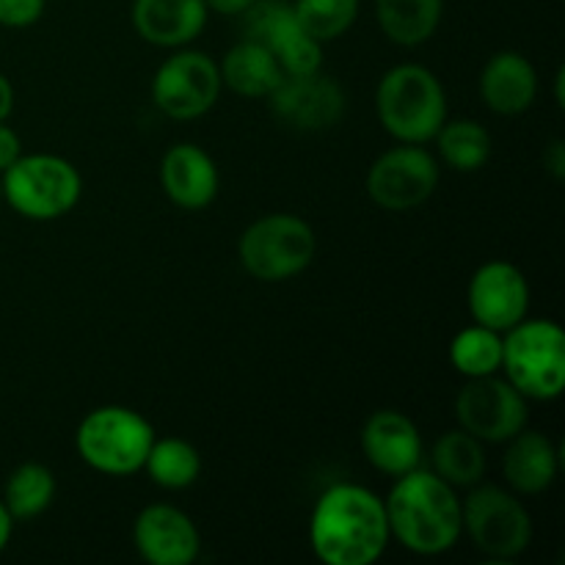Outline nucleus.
I'll return each mask as SVG.
<instances>
[{"mask_svg":"<svg viewBox=\"0 0 565 565\" xmlns=\"http://www.w3.org/2000/svg\"><path fill=\"white\" fill-rule=\"evenodd\" d=\"M47 0H0V25L31 28L42 20Z\"/></svg>","mask_w":565,"mask_h":565,"instance_id":"nucleus-29","label":"nucleus"},{"mask_svg":"<svg viewBox=\"0 0 565 565\" xmlns=\"http://www.w3.org/2000/svg\"><path fill=\"white\" fill-rule=\"evenodd\" d=\"M204 0H132V28L154 47H185L207 25Z\"/></svg>","mask_w":565,"mask_h":565,"instance_id":"nucleus-18","label":"nucleus"},{"mask_svg":"<svg viewBox=\"0 0 565 565\" xmlns=\"http://www.w3.org/2000/svg\"><path fill=\"white\" fill-rule=\"evenodd\" d=\"M210 11L215 14H224V17H237V14H246L252 9L254 0H204Z\"/></svg>","mask_w":565,"mask_h":565,"instance_id":"nucleus-31","label":"nucleus"},{"mask_svg":"<svg viewBox=\"0 0 565 565\" xmlns=\"http://www.w3.org/2000/svg\"><path fill=\"white\" fill-rule=\"evenodd\" d=\"M480 97L494 114L519 116L533 108L539 97V75L535 66L522 53L502 50L491 55L480 75Z\"/></svg>","mask_w":565,"mask_h":565,"instance_id":"nucleus-19","label":"nucleus"},{"mask_svg":"<svg viewBox=\"0 0 565 565\" xmlns=\"http://www.w3.org/2000/svg\"><path fill=\"white\" fill-rule=\"evenodd\" d=\"M14 110V86L9 83V77L0 75V121H6Z\"/></svg>","mask_w":565,"mask_h":565,"instance_id":"nucleus-33","label":"nucleus"},{"mask_svg":"<svg viewBox=\"0 0 565 565\" xmlns=\"http://www.w3.org/2000/svg\"><path fill=\"white\" fill-rule=\"evenodd\" d=\"M22 154V141L6 121H0V174Z\"/></svg>","mask_w":565,"mask_h":565,"instance_id":"nucleus-30","label":"nucleus"},{"mask_svg":"<svg viewBox=\"0 0 565 565\" xmlns=\"http://www.w3.org/2000/svg\"><path fill=\"white\" fill-rule=\"evenodd\" d=\"M0 199H3V188H0Z\"/></svg>","mask_w":565,"mask_h":565,"instance_id":"nucleus-35","label":"nucleus"},{"mask_svg":"<svg viewBox=\"0 0 565 565\" xmlns=\"http://www.w3.org/2000/svg\"><path fill=\"white\" fill-rule=\"evenodd\" d=\"M390 539L384 500L364 486L337 483L315 502L309 546L323 565H373Z\"/></svg>","mask_w":565,"mask_h":565,"instance_id":"nucleus-1","label":"nucleus"},{"mask_svg":"<svg viewBox=\"0 0 565 565\" xmlns=\"http://www.w3.org/2000/svg\"><path fill=\"white\" fill-rule=\"evenodd\" d=\"M544 163L550 166V171L557 177V180H563L565 177V147H563L561 138H557V141H552V147L546 149Z\"/></svg>","mask_w":565,"mask_h":565,"instance_id":"nucleus-32","label":"nucleus"},{"mask_svg":"<svg viewBox=\"0 0 565 565\" xmlns=\"http://www.w3.org/2000/svg\"><path fill=\"white\" fill-rule=\"evenodd\" d=\"M221 72V83L226 88H232L241 97H252V99H268L270 92L281 83L285 72H281L279 61L274 58L270 50H265L263 44L248 42L243 39L241 44L230 50L224 55L218 66Z\"/></svg>","mask_w":565,"mask_h":565,"instance_id":"nucleus-21","label":"nucleus"},{"mask_svg":"<svg viewBox=\"0 0 565 565\" xmlns=\"http://www.w3.org/2000/svg\"><path fill=\"white\" fill-rule=\"evenodd\" d=\"M375 110L401 143H428L447 121V94L439 77L419 64L386 72L375 92Z\"/></svg>","mask_w":565,"mask_h":565,"instance_id":"nucleus-3","label":"nucleus"},{"mask_svg":"<svg viewBox=\"0 0 565 565\" xmlns=\"http://www.w3.org/2000/svg\"><path fill=\"white\" fill-rule=\"evenodd\" d=\"M143 469L160 489L182 491L196 483L199 475H202V456L191 441L169 436V439L152 441Z\"/></svg>","mask_w":565,"mask_h":565,"instance_id":"nucleus-25","label":"nucleus"},{"mask_svg":"<svg viewBox=\"0 0 565 565\" xmlns=\"http://www.w3.org/2000/svg\"><path fill=\"white\" fill-rule=\"evenodd\" d=\"M502 472L516 494H544L561 475V452L546 434L522 428L513 439H508Z\"/></svg>","mask_w":565,"mask_h":565,"instance_id":"nucleus-20","label":"nucleus"},{"mask_svg":"<svg viewBox=\"0 0 565 565\" xmlns=\"http://www.w3.org/2000/svg\"><path fill=\"white\" fill-rule=\"evenodd\" d=\"M359 3L362 0H296L292 11L309 36L318 42H334L356 22Z\"/></svg>","mask_w":565,"mask_h":565,"instance_id":"nucleus-28","label":"nucleus"},{"mask_svg":"<svg viewBox=\"0 0 565 565\" xmlns=\"http://www.w3.org/2000/svg\"><path fill=\"white\" fill-rule=\"evenodd\" d=\"M11 530H14V519H11V513L6 511L3 500H0V552H3L6 546H9Z\"/></svg>","mask_w":565,"mask_h":565,"instance_id":"nucleus-34","label":"nucleus"},{"mask_svg":"<svg viewBox=\"0 0 565 565\" xmlns=\"http://www.w3.org/2000/svg\"><path fill=\"white\" fill-rule=\"evenodd\" d=\"M436 143H439L441 160L463 174L483 169L491 158V147H494L489 130L472 119L445 121L441 130L436 132Z\"/></svg>","mask_w":565,"mask_h":565,"instance_id":"nucleus-26","label":"nucleus"},{"mask_svg":"<svg viewBox=\"0 0 565 565\" xmlns=\"http://www.w3.org/2000/svg\"><path fill=\"white\" fill-rule=\"evenodd\" d=\"M450 362L467 379L497 375L502 367V334L489 326H469L450 342Z\"/></svg>","mask_w":565,"mask_h":565,"instance_id":"nucleus-27","label":"nucleus"},{"mask_svg":"<svg viewBox=\"0 0 565 565\" xmlns=\"http://www.w3.org/2000/svg\"><path fill=\"white\" fill-rule=\"evenodd\" d=\"M439 163L423 143H401L381 154L367 171V193L379 207L406 213L434 196Z\"/></svg>","mask_w":565,"mask_h":565,"instance_id":"nucleus-11","label":"nucleus"},{"mask_svg":"<svg viewBox=\"0 0 565 565\" xmlns=\"http://www.w3.org/2000/svg\"><path fill=\"white\" fill-rule=\"evenodd\" d=\"M505 379L527 401H557L565 390V334L555 320H519L502 334Z\"/></svg>","mask_w":565,"mask_h":565,"instance_id":"nucleus-4","label":"nucleus"},{"mask_svg":"<svg viewBox=\"0 0 565 565\" xmlns=\"http://www.w3.org/2000/svg\"><path fill=\"white\" fill-rule=\"evenodd\" d=\"M461 522L475 550L497 563L516 561L533 544L530 511L516 494L500 486H478L469 491L467 500H461Z\"/></svg>","mask_w":565,"mask_h":565,"instance_id":"nucleus-7","label":"nucleus"},{"mask_svg":"<svg viewBox=\"0 0 565 565\" xmlns=\"http://www.w3.org/2000/svg\"><path fill=\"white\" fill-rule=\"evenodd\" d=\"M362 452L379 472L401 478L423 463L425 447L412 417L395 408H381L364 423Z\"/></svg>","mask_w":565,"mask_h":565,"instance_id":"nucleus-16","label":"nucleus"},{"mask_svg":"<svg viewBox=\"0 0 565 565\" xmlns=\"http://www.w3.org/2000/svg\"><path fill=\"white\" fill-rule=\"evenodd\" d=\"M243 17H246L243 33L248 42L270 50L285 75H309L323 66V42L309 36L290 3L254 0Z\"/></svg>","mask_w":565,"mask_h":565,"instance_id":"nucleus-12","label":"nucleus"},{"mask_svg":"<svg viewBox=\"0 0 565 565\" xmlns=\"http://www.w3.org/2000/svg\"><path fill=\"white\" fill-rule=\"evenodd\" d=\"M434 472L452 489H469L486 475L483 441L467 430H447L434 445Z\"/></svg>","mask_w":565,"mask_h":565,"instance_id":"nucleus-23","label":"nucleus"},{"mask_svg":"<svg viewBox=\"0 0 565 565\" xmlns=\"http://www.w3.org/2000/svg\"><path fill=\"white\" fill-rule=\"evenodd\" d=\"M456 417L475 439L500 445L527 428V397L508 379H469L456 397Z\"/></svg>","mask_w":565,"mask_h":565,"instance_id":"nucleus-10","label":"nucleus"},{"mask_svg":"<svg viewBox=\"0 0 565 565\" xmlns=\"http://www.w3.org/2000/svg\"><path fill=\"white\" fill-rule=\"evenodd\" d=\"M469 315L475 323L505 334L508 329L527 318L530 285L527 276L505 259H494L475 270L467 290Z\"/></svg>","mask_w":565,"mask_h":565,"instance_id":"nucleus-14","label":"nucleus"},{"mask_svg":"<svg viewBox=\"0 0 565 565\" xmlns=\"http://www.w3.org/2000/svg\"><path fill=\"white\" fill-rule=\"evenodd\" d=\"M241 263L259 281H287L303 274L318 252L312 226L290 213L263 215L241 237Z\"/></svg>","mask_w":565,"mask_h":565,"instance_id":"nucleus-8","label":"nucleus"},{"mask_svg":"<svg viewBox=\"0 0 565 565\" xmlns=\"http://www.w3.org/2000/svg\"><path fill=\"white\" fill-rule=\"evenodd\" d=\"M384 505L392 539L419 557L445 555L463 535L456 489L428 469L417 467L395 478Z\"/></svg>","mask_w":565,"mask_h":565,"instance_id":"nucleus-2","label":"nucleus"},{"mask_svg":"<svg viewBox=\"0 0 565 565\" xmlns=\"http://www.w3.org/2000/svg\"><path fill=\"white\" fill-rule=\"evenodd\" d=\"M152 441V423L127 406L94 408L81 419L75 434L77 456L110 478L141 472Z\"/></svg>","mask_w":565,"mask_h":565,"instance_id":"nucleus-5","label":"nucleus"},{"mask_svg":"<svg viewBox=\"0 0 565 565\" xmlns=\"http://www.w3.org/2000/svg\"><path fill=\"white\" fill-rule=\"evenodd\" d=\"M55 497V475L44 463H20L9 475L3 489V505L14 522L42 516Z\"/></svg>","mask_w":565,"mask_h":565,"instance_id":"nucleus-24","label":"nucleus"},{"mask_svg":"<svg viewBox=\"0 0 565 565\" xmlns=\"http://www.w3.org/2000/svg\"><path fill=\"white\" fill-rule=\"evenodd\" d=\"M3 199L31 221H55L70 213L83 193L81 171L58 154H20L0 177Z\"/></svg>","mask_w":565,"mask_h":565,"instance_id":"nucleus-6","label":"nucleus"},{"mask_svg":"<svg viewBox=\"0 0 565 565\" xmlns=\"http://www.w3.org/2000/svg\"><path fill=\"white\" fill-rule=\"evenodd\" d=\"M270 114L298 132H320L334 127L345 116V92L334 77L323 72L285 75L268 97Z\"/></svg>","mask_w":565,"mask_h":565,"instance_id":"nucleus-13","label":"nucleus"},{"mask_svg":"<svg viewBox=\"0 0 565 565\" xmlns=\"http://www.w3.org/2000/svg\"><path fill=\"white\" fill-rule=\"evenodd\" d=\"M445 0H375V17L386 36L401 47H419L439 28Z\"/></svg>","mask_w":565,"mask_h":565,"instance_id":"nucleus-22","label":"nucleus"},{"mask_svg":"<svg viewBox=\"0 0 565 565\" xmlns=\"http://www.w3.org/2000/svg\"><path fill=\"white\" fill-rule=\"evenodd\" d=\"M132 544L149 565H191L202 550L196 524L174 505L143 508L132 524Z\"/></svg>","mask_w":565,"mask_h":565,"instance_id":"nucleus-15","label":"nucleus"},{"mask_svg":"<svg viewBox=\"0 0 565 565\" xmlns=\"http://www.w3.org/2000/svg\"><path fill=\"white\" fill-rule=\"evenodd\" d=\"M163 193L182 210H204L218 196V166L196 143H177L160 160Z\"/></svg>","mask_w":565,"mask_h":565,"instance_id":"nucleus-17","label":"nucleus"},{"mask_svg":"<svg viewBox=\"0 0 565 565\" xmlns=\"http://www.w3.org/2000/svg\"><path fill=\"white\" fill-rule=\"evenodd\" d=\"M218 64L199 50H180L152 77V99L169 119H199L221 94Z\"/></svg>","mask_w":565,"mask_h":565,"instance_id":"nucleus-9","label":"nucleus"}]
</instances>
